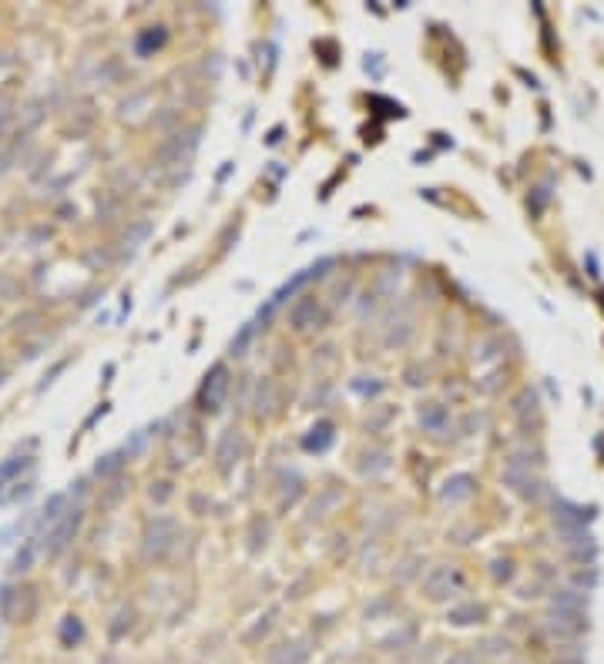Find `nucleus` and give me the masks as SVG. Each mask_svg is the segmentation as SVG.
<instances>
[{
    "label": "nucleus",
    "mask_w": 604,
    "mask_h": 664,
    "mask_svg": "<svg viewBox=\"0 0 604 664\" xmlns=\"http://www.w3.org/2000/svg\"><path fill=\"white\" fill-rule=\"evenodd\" d=\"M225 393H228V369H225V366H215V369H212V376H205V386H201V393H199L201 409L215 413V409L222 406Z\"/></svg>",
    "instance_id": "obj_1"
},
{
    "label": "nucleus",
    "mask_w": 604,
    "mask_h": 664,
    "mask_svg": "<svg viewBox=\"0 0 604 664\" xmlns=\"http://www.w3.org/2000/svg\"><path fill=\"white\" fill-rule=\"evenodd\" d=\"M77 520H81V513L74 510V517H68V520H64V523H61V527H57V530H54V537H50V540H54V543H50V550H61V547H64V543H68V537L74 534Z\"/></svg>",
    "instance_id": "obj_2"
},
{
    "label": "nucleus",
    "mask_w": 604,
    "mask_h": 664,
    "mask_svg": "<svg viewBox=\"0 0 604 664\" xmlns=\"http://www.w3.org/2000/svg\"><path fill=\"white\" fill-rule=\"evenodd\" d=\"M81 638H84V627H81V621H77V617H68V621H64V627H61V641L71 647V644H77Z\"/></svg>",
    "instance_id": "obj_3"
},
{
    "label": "nucleus",
    "mask_w": 604,
    "mask_h": 664,
    "mask_svg": "<svg viewBox=\"0 0 604 664\" xmlns=\"http://www.w3.org/2000/svg\"><path fill=\"white\" fill-rule=\"evenodd\" d=\"M165 41V34H161V27H158V34H145V37H138V54H148L151 48H158Z\"/></svg>",
    "instance_id": "obj_4"
},
{
    "label": "nucleus",
    "mask_w": 604,
    "mask_h": 664,
    "mask_svg": "<svg viewBox=\"0 0 604 664\" xmlns=\"http://www.w3.org/2000/svg\"><path fill=\"white\" fill-rule=\"evenodd\" d=\"M30 557H34V543H27L24 550L14 557V570H27V563H30Z\"/></svg>",
    "instance_id": "obj_5"
},
{
    "label": "nucleus",
    "mask_w": 604,
    "mask_h": 664,
    "mask_svg": "<svg viewBox=\"0 0 604 664\" xmlns=\"http://www.w3.org/2000/svg\"><path fill=\"white\" fill-rule=\"evenodd\" d=\"M61 504H64V497H61V493H57V497H50L48 507H44V520H54V517H57V510H61Z\"/></svg>",
    "instance_id": "obj_6"
},
{
    "label": "nucleus",
    "mask_w": 604,
    "mask_h": 664,
    "mask_svg": "<svg viewBox=\"0 0 604 664\" xmlns=\"http://www.w3.org/2000/svg\"><path fill=\"white\" fill-rule=\"evenodd\" d=\"M21 466H24V460H10V463H3V466H0V480H7V477H14V473H17Z\"/></svg>",
    "instance_id": "obj_7"
}]
</instances>
